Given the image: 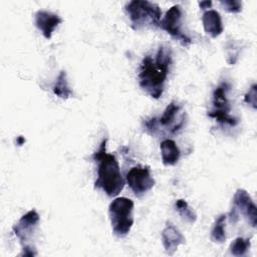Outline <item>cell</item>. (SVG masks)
<instances>
[{
  "instance_id": "obj_8",
  "label": "cell",
  "mask_w": 257,
  "mask_h": 257,
  "mask_svg": "<svg viewBox=\"0 0 257 257\" xmlns=\"http://www.w3.org/2000/svg\"><path fill=\"white\" fill-rule=\"evenodd\" d=\"M183 13L182 7L180 5L172 6L165 14V16L160 20L159 27L169 33L171 36L179 40L183 45H189L192 40L183 31Z\"/></svg>"
},
{
  "instance_id": "obj_10",
  "label": "cell",
  "mask_w": 257,
  "mask_h": 257,
  "mask_svg": "<svg viewBox=\"0 0 257 257\" xmlns=\"http://www.w3.org/2000/svg\"><path fill=\"white\" fill-rule=\"evenodd\" d=\"M39 222V215L35 210H30L24 214L13 226L12 230L20 242L26 243L34 233Z\"/></svg>"
},
{
  "instance_id": "obj_3",
  "label": "cell",
  "mask_w": 257,
  "mask_h": 257,
  "mask_svg": "<svg viewBox=\"0 0 257 257\" xmlns=\"http://www.w3.org/2000/svg\"><path fill=\"white\" fill-rule=\"evenodd\" d=\"M125 11L131 19L132 27L140 30L148 26H159L162 11L158 4L144 1L134 0L125 5Z\"/></svg>"
},
{
  "instance_id": "obj_14",
  "label": "cell",
  "mask_w": 257,
  "mask_h": 257,
  "mask_svg": "<svg viewBox=\"0 0 257 257\" xmlns=\"http://www.w3.org/2000/svg\"><path fill=\"white\" fill-rule=\"evenodd\" d=\"M160 150L162 161L165 166H174L175 164L178 163L181 156V152L177 144L173 140L167 139L163 141L160 145Z\"/></svg>"
},
{
  "instance_id": "obj_21",
  "label": "cell",
  "mask_w": 257,
  "mask_h": 257,
  "mask_svg": "<svg viewBox=\"0 0 257 257\" xmlns=\"http://www.w3.org/2000/svg\"><path fill=\"white\" fill-rule=\"evenodd\" d=\"M199 5L201 9H207L212 6V1H202V2H199Z\"/></svg>"
},
{
  "instance_id": "obj_5",
  "label": "cell",
  "mask_w": 257,
  "mask_h": 257,
  "mask_svg": "<svg viewBox=\"0 0 257 257\" xmlns=\"http://www.w3.org/2000/svg\"><path fill=\"white\" fill-rule=\"evenodd\" d=\"M230 88V84L224 81L214 89L212 95V109L208 112V115L215 118L220 123L235 126L238 123V119L230 114L231 105L228 99Z\"/></svg>"
},
{
  "instance_id": "obj_11",
  "label": "cell",
  "mask_w": 257,
  "mask_h": 257,
  "mask_svg": "<svg viewBox=\"0 0 257 257\" xmlns=\"http://www.w3.org/2000/svg\"><path fill=\"white\" fill-rule=\"evenodd\" d=\"M35 26L41 31L46 39H50L55 28L62 22V19L52 12L39 10L35 14Z\"/></svg>"
},
{
  "instance_id": "obj_7",
  "label": "cell",
  "mask_w": 257,
  "mask_h": 257,
  "mask_svg": "<svg viewBox=\"0 0 257 257\" xmlns=\"http://www.w3.org/2000/svg\"><path fill=\"white\" fill-rule=\"evenodd\" d=\"M243 215L252 227L257 225V208L247 191L238 189L233 197V207L228 216L232 223H237L239 215Z\"/></svg>"
},
{
  "instance_id": "obj_9",
  "label": "cell",
  "mask_w": 257,
  "mask_h": 257,
  "mask_svg": "<svg viewBox=\"0 0 257 257\" xmlns=\"http://www.w3.org/2000/svg\"><path fill=\"white\" fill-rule=\"evenodd\" d=\"M125 181L134 194L143 196L155 186V179L151 175L150 167H133L126 174Z\"/></svg>"
},
{
  "instance_id": "obj_20",
  "label": "cell",
  "mask_w": 257,
  "mask_h": 257,
  "mask_svg": "<svg viewBox=\"0 0 257 257\" xmlns=\"http://www.w3.org/2000/svg\"><path fill=\"white\" fill-rule=\"evenodd\" d=\"M244 100L246 103L251 104L253 108H256V84L255 83L252 84V86L250 87L249 91L245 95Z\"/></svg>"
},
{
  "instance_id": "obj_1",
  "label": "cell",
  "mask_w": 257,
  "mask_h": 257,
  "mask_svg": "<svg viewBox=\"0 0 257 257\" xmlns=\"http://www.w3.org/2000/svg\"><path fill=\"white\" fill-rule=\"evenodd\" d=\"M171 64L172 50L165 45L159 47L155 56L144 57L139 72V83L153 98L158 99L162 96Z\"/></svg>"
},
{
  "instance_id": "obj_6",
  "label": "cell",
  "mask_w": 257,
  "mask_h": 257,
  "mask_svg": "<svg viewBox=\"0 0 257 257\" xmlns=\"http://www.w3.org/2000/svg\"><path fill=\"white\" fill-rule=\"evenodd\" d=\"M185 123V112L182 111V106L172 101L167 105L163 114L159 118H152L145 122L147 131L155 134L162 126L170 134L179 132Z\"/></svg>"
},
{
  "instance_id": "obj_15",
  "label": "cell",
  "mask_w": 257,
  "mask_h": 257,
  "mask_svg": "<svg viewBox=\"0 0 257 257\" xmlns=\"http://www.w3.org/2000/svg\"><path fill=\"white\" fill-rule=\"evenodd\" d=\"M52 89H53L54 94L60 98L66 99L72 95V90L70 89V87L68 85L65 71H63V70L60 71Z\"/></svg>"
},
{
  "instance_id": "obj_19",
  "label": "cell",
  "mask_w": 257,
  "mask_h": 257,
  "mask_svg": "<svg viewBox=\"0 0 257 257\" xmlns=\"http://www.w3.org/2000/svg\"><path fill=\"white\" fill-rule=\"evenodd\" d=\"M221 5L224 10L230 13H239L242 10V2L236 0H225L221 1Z\"/></svg>"
},
{
  "instance_id": "obj_17",
  "label": "cell",
  "mask_w": 257,
  "mask_h": 257,
  "mask_svg": "<svg viewBox=\"0 0 257 257\" xmlns=\"http://www.w3.org/2000/svg\"><path fill=\"white\" fill-rule=\"evenodd\" d=\"M175 207H176L177 212L180 214V216L184 220H186L189 223H195L196 222L197 216L185 200H183V199L177 200L176 203H175Z\"/></svg>"
},
{
  "instance_id": "obj_18",
  "label": "cell",
  "mask_w": 257,
  "mask_h": 257,
  "mask_svg": "<svg viewBox=\"0 0 257 257\" xmlns=\"http://www.w3.org/2000/svg\"><path fill=\"white\" fill-rule=\"evenodd\" d=\"M250 239H245L243 237H238L236 238L229 247L230 253L234 256H244L248 249L250 248Z\"/></svg>"
},
{
  "instance_id": "obj_16",
  "label": "cell",
  "mask_w": 257,
  "mask_h": 257,
  "mask_svg": "<svg viewBox=\"0 0 257 257\" xmlns=\"http://www.w3.org/2000/svg\"><path fill=\"white\" fill-rule=\"evenodd\" d=\"M227 215H220L211 230V240L216 243H223L226 240V231H225V221Z\"/></svg>"
},
{
  "instance_id": "obj_12",
  "label": "cell",
  "mask_w": 257,
  "mask_h": 257,
  "mask_svg": "<svg viewBox=\"0 0 257 257\" xmlns=\"http://www.w3.org/2000/svg\"><path fill=\"white\" fill-rule=\"evenodd\" d=\"M162 241L166 252L173 255L178 247L185 243V237L172 223H167L162 232Z\"/></svg>"
},
{
  "instance_id": "obj_2",
  "label": "cell",
  "mask_w": 257,
  "mask_h": 257,
  "mask_svg": "<svg viewBox=\"0 0 257 257\" xmlns=\"http://www.w3.org/2000/svg\"><path fill=\"white\" fill-rule=\"evenodd\" d=\"M106 140H103L92 159L97 162V178L94 187L101 189L107 196H117L124 187L119 165L115 157L106 153Z\"/></svg>"
},
{
  "instance_id": "obj_4",
  "label": "cell",
  "mask_w": 257,
  "mask_h": 257,
  "mask_svg": "<svg viewBox=\"0 0 257 257\" xmlns=\"http://www.w3.org/2000/svg\"><path fill=\"white\" fill-rule=\"evenodd\" d=\"M134 202L125 197L115 198L108 206V215L113 233L117 237L126 236L134 225Z\"/></svg>"
},
{
  "instance_id": "obj_13",
  "label": "cell",
  "mask_w": 257,
  "mask_h": 257,
  "mask_svg": "<svg viewBox=\"0 0 257 257\" xmlns=\"http://www.w3.org/2000/svg\"><path fill=\"white\" fill-rule=\"evenodd\" d=\"M202 23L205 32L213 38L221 35L224 27L220 13L216 10H208L202 16Z\"/></svg>"
}]
</instances>
